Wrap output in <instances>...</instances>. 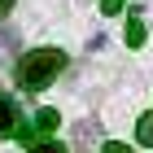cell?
<instances>
[{
  "instance_id": "cell-1",
  "label": "cell",
  "mask_w": 153,
  "mask_h": 153,
  "mask_svg": "<svg viewBox=\"0 0 153 153\" xmlns=\"http://www.w3.org/2000/svg\"><path fill=\"white\" fill-rule=\"evenodd\" d=\"M61 66H66L61 48H31V53L18 61V88L39 92V88H48V83L61 74Z\"/></svg>"
},
{
  "instance_id": "cell-2",
  "label": "cell",
  "mask_w": 153,
  "mask_h": 153,
  "mask_svg": "<svg viewBox=\"0 0 153 153\" xmlns=\"http://www.w3.org/2000/svg\"><path fill=\"white\" fill-rule=\"evenodd\" d=\"M0 136H18V105L0 96Z\"/></svg>"
},
{
  "instance_id": "cell-3",
  "label": "cell",
  "mask_w": 153,
  "mask_h": 153,
  "mask_svg": "<svg viewBox=\"0 0 153 153\" xmlns=\"http://www.w3.org/2000/svg\"><path fill=\"white\" fill-rule=\"evenodd\" d=\"M127 44H131V48L144 44V22H140V18H127Z\"/></svg>"
},
{
  "instance_id": "cell-4",
  "label": "cell",
  "mask_w": 153,
  "mask_h": 153,
  "mask_svg": "<svg viewBox=\"0 0 153 153\" xmlns=\"http://www.w3.org/2000/svg\"><path fill=\"white\" fill-rule=\"evenodd\" d=\"M35 127L39 131H53V127H57V109H39V114H35Z\"/></svg>"
},
{
  "instance_id": "cell-5",
  "label": "cell",
  "mask_w": 153,
  "mask_h": 153,
  "mask_svg": "<svg viewBox=\"0 0 153 153\" xmlns=\"http://www.w3.org/2000/svg\"><path fill=\"white\" fill-rule=\"evenodd\" d=\"M136 136H140V144H153V114H144V118H140Z\"/></svg>"
},
{
  "instance_id": "cell-6",
  "label": "cell",
  "mask_w": 153,
  "mask_h": 153,
  "mask_svg": "<svg viewBox=\"0 0 153 153\" xmlns=\"http://www.w3.org/2000/svg\"><path fill=\"white\" fill-rule=\"evenodd\" d=\"M31 153H66V144H57V140H35Z\"/></svg>"
},
{
  "instance_id": "cell-7",
  "label": "cell",
  "mask_w": 153,
  "mask_h": 153,
  "mask_svg": "<svg viewBox=\"0 0 153 153\" xmlns=\"http://www.w3.org/2000/svg\"><path fill=\"white\" fill-rule=\"evenodd\" d=\"M101 13H123V0H101Z\"/></svg>"
},
{
  "instance_id": "cell-8",
  "label": "cell",
  "mask_w": 153,
  "mask_h": 153,
  "mask_svg": "<svg viewBox=\"0 0 153 153\" xmlns=\"http://www.w3.org/2000/svg\"><path fill=\"white\" fill-rule=\"evenodd\" d=\"M105 153H131V149H127V144H118V140H109V144H105Z\"/></svg>"
},
{
  "instance_id": "cell-9",
  "label": "cell",
  "mask_w": 153,
  "mask_h": 153,
  "mask_svg": "<svg viewBox=\"0 0 153 153\" xmlns=\"http://www.w3.org/2000/svg\"><path fill=\"white\" fill-rule=\"evenodd\" d=\"M13 9V0H0V13H9Z\"/></svg>"
}]
</instances>
